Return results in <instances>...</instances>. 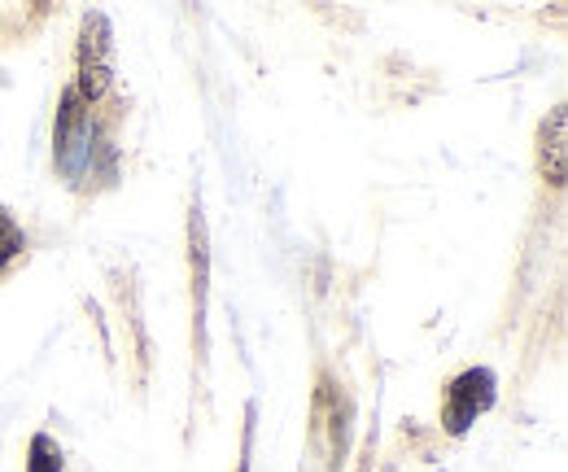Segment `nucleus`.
<instances>
[{"mask_svg": "<svg viewBox=\"0 0 568 472\" xmlns=\"http://www.w3.org/2000/svg\"><path fill=\"white\" fill-rule=\"evenodd\" d=\"M565 123H568V114H565V106H556L547 119H542V135H538V158H542V175L560 189L565 184V158H568V149H565Z\"/></svg>", "mask_w": 568, "mask_h": 472, "instance_id": "3", "label": "nucleus"}, {"mask_svg": "<svg viewBox=\"0 0 568 472\" xmlns=\"http://www.w3.org/2000/svg\"><path fill=\"white\" fill-rule=\"evenodd\" d=\"M27 472H62V451L53 446L49 433H36L31 438V460H27Z\"/></svg>", "mask_w": 568, "mask_h": 472, "instance_id": "4", "label": "nucleus"}, {"mask_svg": "<svg viewBox=\"0 0 568 472\" xmlns=\"http://www.w3.org/2000/svg\"><path fill=\"white\" fill-rule=\"evenodd\" d=\"M18 254V232H13V223L0 214V271H4V263Z\"/></svg>", "mask_w": 568, "mask_h": 472, "instance_id": "5", "label": "nucleus"}, {"mask_svg": "<svg viewBox=\"0 0 568 472\" xmlns=\"http://www.w3.org/2000/svg\"><path fill=\"white\" fill-rule=\"evenodd\" d=\"M110 22L101 13L83 18V40H79V97L83 101H97L105 88H110Z\"/></svg>", "mask_w": 568, "mask_h": 472, "instance_id": "1", "label": "nucleus"}, {"mask_svg": "<svg viewBox=\"0 0 568 472\" xmlns=\"http://www.w3.org/2000/svg\"><path fill=\"white\" fill-rule=\"evenodd\" d=\"M490 403H495V376L486 368H468L446 390V429L464 433L481 411H490Z\"/></svg>", "mask_w": 568, "mask_h": 472, "instance_id": "2", "label": "nucleus"}]
</instances>
